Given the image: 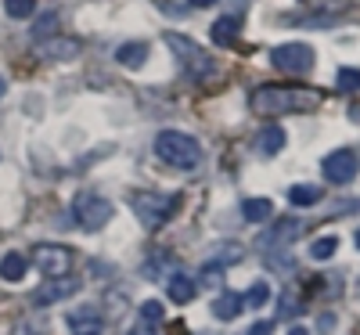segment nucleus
Segmentation results:
<instances>
[{
    "mask_svg": "<svg viewBox=\"0 0 360 335\" xmlns=\"http://www.w3.org/2000/svg\"><path fill=\"white\" fill-rule=\"evenodd\" d=\"M321 105V90L310 87H281V83H266L252 90V108L259 115H285V112H310Z\"/></svg>",
    "mask_w": 360,
    "mask_h": 335,
    "instance_id": "f257e3e1",
    "label": "nucleus"
},
{
    "mask_svg": "<svg viewBox=\"0 0 360 335\" xmlns=\"http://www.w3.org/2000/svg\"><path fill=\"white\" fill-rule=\"evenodd\" d=\"M155 156L166 163V166H176V170H195L202 163V148L195 137L180 134V130H162L155 137Z\"/></svg>",
    "mask_w": 360,
    "mask_h": 335,
    "instance_id": "f03ea898",
    "label": "nucleus"
},
{
    "mask_svg": "<svg viewBox=\"0 0 360 335\" xmlns=\"http://www.w3.org/2000/svg\"><path fill=\"white\" fill-rule=\"evenodd\" d=\"M166 44H169V51L176 54V62H180V69H184L191 80H209L217 72V62L205 54V47H198L191 37H184V33H166L162 37Z\"/></svg>",
    "mask_w": 360,
    "mask_h": 335,
    "instance_id": "7ed1b4c3",
    "label": "nucleus"
},
{
    "mask_svg": "<svg viewBox=\"0 0 360 335\" xmlns=\"http://www.w3.org/2000/svg\"><path fill=\"white\" fill-rule=\"evenodd\" d=\"M176 206H180V198L176 195H169V191H137V195H130V209H134V217L144 224V227H162L173 213H176Z\"/></svg>",
    "mask_w": 360,
    "mask_h": 335,
    "instance_id": "20e7f679",
    "label": "nucleus"
},
{
    "mask_svg": "<svg viewBox=\"0 0 360 335\" xmlns=\"http://www.w3.org/2000/svg\"><path fill=\"white\" fill-rule=\"evenodd\" d=\"M112 213H115L112 202L101 198V195H94V191H79L76 202H72V217H76V224L83 231H101L112 220Z\"/></svg>",
    "mask_w": 360,
    "mask_h": 335,
    "instance_id": "39448f33",
    "label": "nucleus"
},
{
    "mask_svg": "<svg viewBox=\"0 0 360 335\" xmlns=\"http://www.w3.org/2000/svg\"><path fill=\"white\" fill-rule=\"evenodd\" d=\"M270 62L281 72H310L314 69V47L310 44H281L270 51Z\"/></svg>",
    "mask_w": 360,
    "mask_h": 335,
    "instance_id": "423d86ee",
    "label": "nucleus"
},
{
    "mask_svg": "<svg viewBox=\"0 0 360 335\" xmlns=\"http://www.w3.org/2000/svg\"><path fill=\"white\" fill-rule=\"evenodd\" d=\"M356 170H360V156L353 148H339L332 156H324V163H321L324 180H332V184H349L356 177Z\"/></svg>",
    "mask_w": 360,
    "mask_h": 335,
    "instance_id": "0eeeda50",
    "label": "nucleus"
},
{
    "mask_svg": "<svg viewBox=\"0 0 360 335\" xmlns=\"http://www.w3.org/2000/svg\"><path fill=\"white\" fill-rule=\"evenodd\" d=\"M79 292V278H65V274H54V278H47L37 292H33V303L37 307H51V303H62L69 296Z\"/></svg>",
    "mask_w": 360,
    "mask_h": 335,
    "instance_id": "6e6552de",
    "label": "nucleus"
},
{
    "mask_svg": "<svg viewBox=\"0 0 360 335\" xmlns=\"http://www.w3.org/2000/svg\"><path fill=\"white\" fill-rule=\"evenodd\" d=\"M33 267L44 270L47 278H54V274H69L72 253H69L65 246H37V249H33Z\"/></svg>",
    "mask_w": 360,
    "mask_h": 335,
    "instance_id": "1a4fd4ad",
    "label": "nucleus"
},
{
    "mask_svg": "<svg viewBox=\"0 0 360 335\" xmlns=\"http://www.w3.org/2000/svg\"><path fill=\"white\" fill-rule=\"evenodd\" d=\"M299 234H303V220L285 217V220H274V227L259 238V246H263V249H288Z\"/></svg>",
    "mask_w": 360,
    "mask_h": 335,
    "instance_id": "9d476101",
    "label": "nucleus"
},
{
    "mask_svg": "<svg viewBox=\"0 0 360 335\" xmlns=\"http://www.w3.org/2000/svg\"><path fill=\"white\" fill-rule=\"evenodd\" d=\"M37 54L44 58V62H69V58L79 54V44H76V40H62V37L37 40Z\"/></svg>",
    "mask_w": 360,
    "mask_h": 335,
    "instance_id": "9b49d317",
    "label": "nucleus"
},
{
    "mask_svg": "<svg viewBox=\"0 0 360 335\" xmlns=\"http://www.w3.org/2000/svg\"><path fill=\"white\" fill-rule=\"evenodd\" d=\"M69 331L72 335H101L105 331V321H101V314L98 310H72L69 314Z\"/></svg>",
    "mask_w": 360,
    "mask_h": 335,
    "instance_id": "f8f14e48",
    "label": "nucleus"
},
{
    "mask_svg": "<svg viewBox=\"0 0 360 335\" xmlns=\"http://www.w3.org/2000/svg\"><path fill=\"white\" fill-rule=\"evenodd\" d=\"M238 33H242V15H224L213 22V29H209V37H213L217 47H231L238 40Z\"/></svg>",
    "mask_w": 360,
    "mask_h": 335,
    "instance_id": "ddd939ff",
    "label": "nucleus"
},
{
    "mask_svg": "<svg viewBox=\"0 0 360 335\" xmlns=\"http://www.w3.org/2000/svg\"><path fill=\"white\" fill-rule=\"evenodd\" d=\"M242 310H245V296L242 292H220L213 299V317L217 321H234Z\"/></svg>",
    "mask_w": 360,
    "mask_h": 335,
    "instance_id": "4468645a",
    "label": "nucleus"
},
{
    "mask_svg": "<svg viewBox=\"0 0 360 335\" xmlns=\"http://www.w3.org/2000/svg\"><path fill=\"white\" fill-rule=\"evenodd\" d=\"M195 292H198V285L188 278V274H176V270H173V278L166 282V296H169L173 303H191Z\"/></svg>",
    "mask_w": 360,
    "mask_h": 335,
    "instance_id": "2eb2a0df",
    "label": "nucleus"
},
{
    "mask_svg": "<svg viewBox=\"0 0 360 335\" xmlns=\"http://www.w3.org/2000/svg\"><path fill=\"white\" fill-rule=\"evenodd\" d=\"M242 217L249 224H263V220L274 217V202H270V198H245L242 202Z\"/></svg>",
    "mask_w": 360,
    "mask_h": 335,
    "instance_id": "dca6fc26",
    "label": "nucleus"
},
{
    "mask_svg": "<svg viewBox=\"0 0 360 335\" xmlns=\"http://www.w3.org/2000/svg\"><path fill=\"white\" fill-rule=\"evenodd\" d=\"M25 267H29V263H25V256H18V253H8L4 260H0V278L15 285V282H22V278H25Z\"/></svg>",
    "mask_w": 360,
    "mask_h": 335,
    "instance_id": "f3484780",
    "label": "nucleus"
},
{
    "mask_svg": "<svg viewBox=\"0 0 360 335\" xmlns=\"http://www.w3.org/2000/svg\"><path fill=\"white\" fill-rule=\"evenodd\" d=\"M144 58H148V44H123V47L115 51V62L119 65H130V69H137Z\"/></svg>",
    "mask_w": 360,
    "mask_h": 335,
    "instance_id": "a211bd4d",
    "label": "nucleus"
},
{
    "mask_svg": "<svg viewBox=\"0 0 360 335\" xmlns=\"http://www.w3.org/2000/svg\"><path fill=\"white\" fill-rule=\"evenodd\" d=\"M281 148H285V130L281 127H263V134H259V151L263 156H278Z\"/></svg>",
    "mask_w": 360,
    "mask_h": 335,
    "instance_id": "6ab92c4d",
    "label": "nucleus"
},
{
    "mask_svg": "<svg viewBox=\"0 0 360 335\" xmlns=\"http://www.w3.org/2000/svg\"><path fill=\"white\" fill-rule=\"evenodd\" d=\"M288 202H292V206H317V202H321V188H314V184H295V188H288Z\"/></svg>",
    "mask_w": 360,
    "mask_h": 335,
    "instance_id": "aec40b11",
    "label": "nucleus"
},
{
    "mask_svg": "<svg viewBox=\"0 0 360 335\" xmlns=\"http://www.w3.org/2000/svg\"><path fill=\"white\" fill-rule=\"evenodd\" d=\"M166 270L173 274V270H176V263H173L169 256H155V260H148V263H144V278L159 282V278H166Z\"/></svg>",
    "mask_w": 360,
    "mask_h": 335,
    "instance_id": "412c9836",
    "label": "nucleus"
},
{
    "mask_svg": "<svg viewBox=\"0 0 360 335\" xmlns=\"http://www.w3.org/2000/svg\"><path fill=\"white\" fill-rule=\"evenodd\" d=\"M335 249H339V238H335V234H324V238H317L314 246H310V256H314V260H332Z\"/></svg>",
    "mask_w": 360,
    "mask_h": 335,
    "instance_id": "4be33fe9",
    "label": "nucleus"
},
{
    "mask_svg": "<svg viewBox=\"0 0 360 335\" xmlns=\"http://www.w3.org/2000/svg\"><path fill=\"white\" fill-rule=\"evenodd\" d=\"M4 11L11 18H33L37 15V0H4Z\"/></svg>",
    "mask_w": 360,
    "mask_h": 335,
    "instance_id": "5701e85b",
    "label": "nucleus"
},
{
    "mask_svg": "<svg viewBox=\"0 0 360 335\" xmlns=\"http://www.w3.org/2000/svg\"><path fill=\"white\" fill-rule=\"evenodd\" d=\"M266 299H270V285H266V282H256V285L245 292V307H263Z\"/></svg>",
    "mask_w": 360,
    "mask_h": 335,
    "instance_id": "b1692460",
    "label": "nucleus"
},
{
    "mask_svg": "<svg viewBox=\"0 0 360 335\" xmlns=\"http://www.w3.org/2000/svg\"><path fill=\"white\" fill-rule=\"evenodd\" d=\"M339 90H346V94H353V90H360V69H339Z\"/></svg>",
    "mask_w": 360,
    "mask_h": 335,
    "instance_id": "393cba45",
    "label": "nucleus"
},
{
    "mask_svg": "<svg viewBox=\"0 0 360 335\" xmlns=\"http://www.w3.org/2000/svg\"><path fill=\"white\" fill-rule=\"evenodd\" d=\"M310 4H314L317 11H324V15H342V11L349 8V0H310Z\"/></svg>",
    "mask_w": 360,
    "mask_h": 335,
    "instance_id": "a878e982",
    "label": "nucleus"
},
{
    "mask_svg": "<svg viewBox=\"0 0 360 335\" xmlns=\"http://www.w3.org/2000/svg\"><path fill=\"white\" fill-rule=\"evenodd\" d=\"M54 25H58V15H44V18L33 25V40H44V37L51 33V29H54Z\"/></svg>",
    "mask_w": 360,
    "mask_h": 335,
    "instance_id": "bb28decb",
    "label": "nucleus"
},
{
    "mask_svg": "<svg viewBox=\"0 0 360 335\" xmlns=\"http://www.w3.org/2000/svg\"><path fill=\"white\" fill-rule=\"evenodd\" d=\"M220 282H224V267H205L202 270V285L205 289H217Z\"/></svg>",
    "mask_w": 360,
    "mask_h": 335,
    "instance_id": "cd10ccee",
    "label": "nucleus"
},
{
    "mask_svg": "<svg viewBox=\"0 0 360 335\" xmlns=\"http://www.w3.org/2000/svg\"><path fill=\"white\" fill-rule=\"evenodd\" d=\"M141 317H144V321H162V307H159V303H152V299H148L144 307H141Z\"/></svg>",
    "mask_w": 360,
    "mask_h": 335,
    "instance_id": "c85d7f7f",
    "label": "nucleus"
},
{
    "mask_svg": "<svg viewBox=\"0 0 360 335\" xmlns=\"http://www.w3.org/2000/svg\"><path fill=\"white\" fill-rule=\"evenodd\" d=\"M270 331H274V321H256L249 328V335H270Z\"/></svg>",
    "mask_w": 360,
    "mask_h": 335,
    "instance_id": "c756f323",
    "label": "nucleus"
},
{
    "mask_svg": "<svg viewBox=\"0 0 360 335\" xmlns=\"http://www.w3.org/2000/svg\"><path fill=\"white\" fill-rule=\"evenodd\" d=\"M188 4H191V8H213L217 0H188Z\"/></svg>",
    "mask_w": 360,
    "mask_h": 335,
    "instance_id": "7c9ffc66",
    "label": "nucleus"
},
{
    "mask_svg": "<svg viewBox=\"0 0 360 335\" xmlns=\"http://www.w3.org/2000/svg\"><path fill=\"white\" fill-rule=\"evenodd\" d=\"M127 335H155V331H152V328H130Z\"/></svg>",
    "mask_w": 360,
    "mask_h": 335,
    "instance_id": "2f4dec72",
    "label": "nucleus"
},
{
    "mask_svg": "<svg viewBox=\"0 0 360 335\" xmlns=\"http://www.w3.org/2000/svg\"><path fill=\"white\" fill-rule=\"evenodd\" d=\"M288 335H310V328H303V324H295V328H292Z\"/></svg>",
    "mask_w": 360,
    "mask_h": 335,
    "instance_id": "473e14b6",
    "label": "nucleus"
},
{
    "mask_svg": "<svg viewBox=\"0 0 360 335\" xmlns=\"http://www.w3.org/2000/svg\"><path fill=\"white\" fill-rule=\"evenodd\" d=\"M4 90H8V83H4V80H0V98H4Z\"/></svg>",
    "mask_w": 360,
    "mask_h": 335,
    "instance_id": "72a5a7b5",
    "label": "nucleus"
},
{
    "mask_svg": "<svg viewBox=\"0 0 360 335\" xmlns=\"http://www.w3.org/2000/svg\"><path fill=\"white\" fill-rule=\"evenodd\" d=\"M356 249H360V231H356Z\"/></svg>",
    "mask_w": 360,
    "mask_h": 335,
    "instance_id": "f704fd0d",
    "label": "nucleus"
}]
</instances>
